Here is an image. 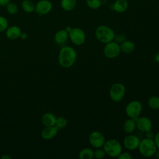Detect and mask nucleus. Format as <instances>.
I'll return each instance as SVG.
<instances>
[{
    "mask_svg": "<svg viewBox=\"0 0 159 159\" xmlns=\"http://www.w3.org/2000/svg\"><path fill=\"white\" fill-rule=\"evenodd\" d=\"M77 59V52L71 46L63 47L58 54V63L65 68H71L74 65Z\"/></svg>",
    "mask_w": 159,
    "mask_h": 159,
    "instance_id": "1",
    "label": "nucleus"
},
{
    "mask_svg": "<svg viewBox=\"0 0 159 159\" xmlns=\"http://www.w3.org/2000/svg\"><path fill=\"white\" fill-rule=\"evenodd\" d=\"M94 34L96 39L104 44L114 40L116 35L114 30L106 25H98L95 30Z\"/></svg>",
    "mask_w": 159,
    "mask_h": 159,
    "instance_id": "2",
    "label": "nucleus"
},
{
    "mask_svg": "<svg viewBox=\"0 0 159 159\" xmlns=\"http://www.w3.org/2000/svg\"><path fill=\"white\" fill-rule=\"evenodd\" d=\"M138 149L140 153L144 157L154 156L158 150L153 139H150L146 137L140 141Z\"/></svg>",
    "mask_w": 159,
    "mask_h": 159,
    "instance_id": "3",
    "label": "nucleus"
},
{
    "mask_svg": "<svg viewBox=\"0 0 159 159\" xmlns=\"http://www.w3.org/2000/svg\"><path fill=\"white\" fill-rule=\"evenodd\" d=\"M102 148L106 154L112 158H117L122 152V144L114 139H110L106 140Z\"/></svg>",
    "mask_w": 159,
    "mask_h": 159,
    "instance_id": "4",
    "label": "nucleus"
},
{
    "mask_svg": "<svg viewBox=\"0 0 159 159\" xmlns=\"http://www.w3.org/2000/svg\"><path fill=\"white\" fill-rule=\"evenodd\" d=\"M125 93V87L122 83H115L109 89V96L114 102L121 101Z\"/></svg>",
    "mask_w": 159,
    "mask_h": 159,
    "instance_id": "5",
    "label": "nucleus"
},
{
    "mask_svg": "<svg viewBox=\"0 0 159 159\" xmlns=\"http://www.w3.org/2000/svg\"><path fill=\"white\" fill-rule=\"evenodd\" d=\"M142 108V104L140 101L133 100L127 104L125 111L127 116L129 118L136 119L141 114Z\"/></svg>",
    "mask_w": 159,
    "mask_h": 159,
    "instance_id": "6",
    "label": "nucleus"
},
{
    "mask_svg": "<svg viewBox=\"0 0 159 159\" xmlns=\"http://www.w3.org/2000/svg\"><path fill=\"white\" fill-rule=\"evenodd\" d=\"M68 36L71 42L77 46L82 45L86 39L84 31L80 27H73L68 33Z\"/></svg>",
    "mask_w": 159,
    "mask_h": 159,
    "instance_id": "7",
    "label": "nucleus"
},
{
    "mask_svg": "<svg viewBox=\"0 0 159 159\" xmlns=\"http://www.w3.org/2000/svg\"><path fill=\"white\" fill-rule=\"evenodd\" d=\"M121 52L120 44L112 40L107 43H105V45L103 48L104 55L107 58H114L119 55Z\"/></svg>",
    "mask_w": 159,
    "mask_h": 159,
    "instance_id": "8",
    "label": "nucleus"
},
{
    "mask_svg": "<svg viewBox=\"0 0 159 159\" xmlns=\"http://www.w3.org/2000/svg\"><path fill=\"white\" fill-rule=\"evenodd\" d=\"M88 140L93 147L98 148H102L103 147L106 142V139L101 132L95 130L89 134Z\"/></svg>",
    "mask_w": 159,
    "mask_h": 159,
    "instance_id": "9",
    "label": "nucleus"
},
{
    "mask_svg": "<svg viewBox=\"0 0 159 159\" xmlns=\"http://www.w3.org/2000/svg\"><path fill=\"white\" fill-rule=\"evenodd\" d=\"M136 128L142 132H146L152 130V122L151 120L145 116L139 117L135 119Z\"/></svg>",
    "mask_w": 159,
    "mask_h": 159,
    "instance_id": "10",
    "label": "nucleus"
},
{
    "mask_svg": "<svg viewBox=\"0 0 159 159\" xmlns=\"http://www.w3.org/2000/svg\"><path fill=\"white\" fill-rule=\"evenodd\" d=\"M140 141V140L137 135L129 134L124 138L123 145L129 150H135L138 148Z\"/></svg>",
    "mask_w": 159,
    "mask_h": 159,
    "instance_id": "11",
    "label": "nucleus"
},
{
    "mask_svg": "<svg viewBox=\"0 0 159 159\" xmlns=\"http://www.w3.org/2000/svg\"><path fill=\"white\" fill-rule=\"evenodd\" d=\"M52 9V4L49 0H40L37 2L35 11L39 15H45Z\"/></svg>",
    "mask_w": 159,
    "mask_h": 159,
    "instance_id": "12",
    "label": "nucleus"
},
{
    "mask_svg": "<svg viewBox=\"0 0 159 159\" xmlns=\"http://www.w3.org/2000/svg\"><path fill=\"white\" fill-rule=\"evenodd\" d=\"M59 129L55 126H47L41 132L42 137L47 140H50L56 136Z\"/></svg>",
    "mask_w": 159,
    "mask_h": 159,
    "instance_id": "13",
    "label": "nucleus"
},
{
    "mask_svg": "<svg viewBox=\"0 0 159 159\" xmlns=\"http://www.w3.org/2000/svg\"><path fill=\"white\" fill-rule=\"evenodd\" d=\"M113 10L117 13L121 14L125 12L129 7L127 0H116L112 5Z\"/></svg>",
    "mask_w": 159,
    "mask_h": 159,
    "instance_id": "14",
    "label": "nucleus"
},
{
    "mask_svg": "<svg viewBox=\"0 0 159 159\" xmlns=\"http://www.w3.org/2000/svg\"><path fill=\"white\" fill-rule=\"evenodd\" d=\"M21 29L17 25H12L7 27L6 30V37L11 40H15L20 37L21 34Z\"/></svg>",
    "mask_w": 159,
    "mask_h": 159,
    "instance_id": "15",
    "label": "nucleus"
},
{
    "mask_svg": "<svg viewBox=\"0 0 159 159\" xmlns=\"http://www.w3.org/2000/svg\"><path fill=\"white\" fill-rule=\"evenodd\" d=\"M120 47L121 52L126 54H129L135 50V45L132 41L125 39L120 43Z\"/></svg>",
    "mask_w": 159,
    "mask_h": 159,
    "instance_id": "16",
    "label": "nucleus"
},
{
    "mask_svg": "<svg viewBox=\"0 0 159 159\" xmlns=\"http://www.w3.org/2000/svg\"><path fill=\"white\" fill-rule=\"evenodd\" d=\"M68 38V32H67L65 29H60L58 30L54 36L55 41L58 44L64 43L67 41Z\"/></svg>",
    "mask_w": 159,
    "mask_h": 159,
    "instance_id": "17",
    "label": "nucleus"
},
{
    "mask_svg": "<svg viewBox=\"0 0 159 159\" xmlns=\"http://www.w3.org/2000/svg\"><path fill=\"white\" fill-rule=\"evenodd\" d=\"M136 129L135 119L129 118L123 124V130L127 134H132Z\"/></svg>",
    "mask_w": 159,
    "mask_h": 159,
    "instance_id": "18",
    "label": "nucleus"
},
{
    "mask_svg": "<svg viewBox=\"0 0 159 159\" xmlns=\"http://www.w3.org/2000/svg\"><path fill=\"white\" fill-rule=\"evenodd\" d=\"M57 117L56 116L51 112L45 113L42 118V124L45 126H53L55 125Z\"/></svg>",
    "mask_w": 159,
    "mask_h": 159,
    "instance_id": "19",
    "label": "nucleus"
},
{
    "mask_svg": "<svg viewBox=\"0 0 159 159\" xmlns=\"http://www.w3.org/2000/svg\"><path fill=\"white\" fill-rule=\"evenodd\" d=\"M60 5L64 11H71L77 5V0H61Z\"/></svg>",
    "mask_w": 159,
    "mask_h": 159,
    "instance_id": "20",
    "label": "nucleus"
},
{
    "mask_svg": "<svg viewBox=\"0 0 159 159\" xmlns=\"http://www.w3.org/2000/svg\"><path fill=\"white\" fill-rule=\"evenodd\" d=\"M80 159H92L94 158V150L89 147L81 149L78 154Z\"/></svg>",
    "mask_w": 159,
    "mask_h": 159,
    "instance_id": "21",
    "label": "nucleus"
},
{
    "mask_svg": "<svg viewBox=\"0 0 159 159\" xmlns=\"http://www.w3.org/2000/svg\"><path fill=\"white\" fill-rule=\"evenodd\" d=\"M21 6L24 11L27 13H32L35 11V5L30 0H23Z\"/></svg>",
    "mask_w": 159,
    "mask_h": 159,
    "instance_id": "22",
    "label": "nucleus"
},
{
    "mask_svg": "<svg viewBox=\"0 0 159 159\" xmlns=\"http://www.w3.org/2000/svg\"><path fill=\"white\" fill-rule=\"evenodd\" d=\"M148 106L153 110L159 109V96H152L148 100Z\"/></svg>",
    "mask_w": 159,
    "mask_h": 159,
    "instance_id": "23",
    "label": "nucleus"
},
{
    "mask_svg": "<svg viewBox=\"0 0 159 159\" xmlns=\"http://www.w3.org/2000/svg\"><path fill=\"white\" fill-rule=\"evenodd\" d=\"M86 3L87 6L93 10L98 9L102 5V0H86Z\"/></svg>",
    "mask_w": 159,
    "mask_h": 159,
    "instance_id": "24",
    "label": "nucleus"
},
{
    "mask_svg": "<svg viewBox=\"0 0 159 159\" xmlns=\"http://www.w3.org/2000/svg\"><path fill=\"white\" fill-rule=\"evenodd\" d=\"M67 124H68V120H67V119L65 117H62V116L57 117L55 125L59 130L65 127L67 125Z\"/></svg>",
    "mask_w": 159,
    "mask_h": 159,
    "instance_id": "25",
    "label": "nucleus"
},
{
    "mask_svg": "<svg viewBox=\"0 0 159 159\" xmlns=\"http://www.w3.org/2000/svg\"><path fill=\"white\" fill-rule=\"evenodd\" d=\"M6 9L9 14H16L18 12V6L15 3L10 2L6 5Z\"/></svg>",
    "mask_w": 159,
    "mask_h": 159,
    "instance_id": "26",
    "label": "nucleus"
},
{
    "mask_svg": "<svg viewBox=\"0 0 159 159\" xmlns=\"http://www.w3.org/2000/svg\"><path fill=\"white\" fill-rule=\"evenodd\" d=\"M106 152L103 148H98L94 150V158L96 159H102L106 156Z\"/></svg>",
    "mask_w": 159,
    "mask_h": 159,
    "instance_id": "27",
    "label": "nucleus"
},
{
    "mask_svg": "<svg viewBox=\"0 0 159 159\" xmlns=\"http://www.w3.org/2000/svg\"><path fill=\"white\" fill-rule=\"evenodd\" d=\"M8 27L7 20L3 16H0V32L5 31Z\"/></svg>",
    "mask_w": 159,
    "mask_h": 159,
    "instance_id": "28",
    "label": "nucleus"
},
{
    "mask_svg": "<svg viewBox=\"0 0 159 159\" xmlns=\"http://www.w3.org/2000/svg\"><path fill=\"white\" fill-rule=\"evenodd\" d=\"M119 159H132V156L129 152H121L117 157Z\"/></svg>",
    "mask_w": 159,
    "mask_h": 159,
    "instance_id": "29",
    "label": "nucleus"
},
{
    "mask_svg": "<svg viewBox=\"0 0 159 159\" xmlns=\"http://www.w3.org/2000/svg\"><path fill=\"white\" fill-rule=\"evenodd\" d=\"M125 40V37L123 34H117V35H115L114 40H115L116 42H117L120 44Z\"/></svg>",
    "mask_w": 159,
    "mask_h": 159,
    "instance_id": "30",
    "label": "nucleus"
},
{
    "mask_svg": "<svg viewBox=\"0 0 159 159\" xmlns=\"http://www.w3.org/2000/svg\"><path fill=\"white\" fill-rule=\"evenodd\" d=\"M145 133V137L147 139H153L155 134H154L151 130L149 131H147Z\"/></svg>",
    "mask_w": 159,
    "mask_h": 159,
    "instance_id": "31",
    "label": "nucleus"
},
{
    "mask_svg": "<svg viewBox=\"0 0 159 159\" xmlns=\"http://www.w3.org/2000/svg\"><path fill=\"white\" fill-rule=\"evenodd\" d=\"M153 140L157 145V148L159 149V132H158L157 134H155Z\"/></svg>",
    "mask_w": 159,
    "mask_h": 159,
    "instance_id": "32",
    "label": "nucleus"
},
{
    "mask_svg": "<svg viewBox=\"0 0 159 159\" xmlns=\"http://www.w3.org/2000/svg\"><path fill=\"white\" fill-rule=\"evenodd\" d=\"M11 2V0H0V6H6Z\"/></svg>",
    "mask_w": 159,
    "mask_h": 159,
    "instance_id": "33",
    "label": "nucleus"
},
{
    "mask_svg": "<svg viewBox=\"0 0 159 159\" xmlns=\"http://www.w3.org/2000/svg\"><path fill=\"white\" fill-rule=\"evenodd\" d=\"M22 40H25L27 39V34L25 32H21L20 37H19Z\"/></svg>",
    "mask_w": 159,
    "mask_h": 159,
    "instance_id": "34",
    "label": "nucleus"
},
{
    "mask_svg": "<svg viewBox=\"0 0 159 159\" xmlns=\"http://www.w3.org/2000/svg\"><path fill=\"white\" fill-rule=\"evenodd\" d=\"M154 59H155V61L156 62H157V63H159V51L155 54Z\"/></svg>",
    "mask_w": 159,
    "mask_h": 159,
    "instance_id": "35",
    "label": "nucleus"
},
{
    "mask_svg": "<svg viewBox=\"0 0 159 159\" xmlns=\"http://www.w3.org/2000/svg\"><path fill=\"white\" fill-rule=\"evenodd\" d=\"M2 159H11V157L7 155H4L1 157Z\"/></svg>",
    "mask_w": 159,
    "mask_h": 159,
    "instance_id": "36",
    "label": "nucleus"
},
{
    "mask_svg": "<svg viewBox=\"0 0 159 159\" xmlns=\"http://www.w3.org/2000/svg\"><path fill=\"white\" fill-rule=\"evenodd\" d=\"M71 29H72V27H70V26H66V28L65 29V30H66V31L67 32H70V30H71Z\"/></svg>",
    "mask_w": 159,
    "mask_h": 159,
    "instance_id": "37",
    "label": "nucleus"
},
{
    "mask_svg": "<svg viewBox=\"0 0 159 159\" xmlns=\"http://www.w3.org/2000/svg\"><path fill=\"white\" fill-rule=\"evenodd\" d=\"M154 155L157 159H159V149H158V150H157V152Z\"/></svg>",
    "mask_w": 159,
    "mask_h": 159,
    "instance_id": "38",
    "label": "nucleus"
},
{
    "mask_svg": "<svg viewBox=\"0 0 159 159\" xmlns=\"http://www.w3.org/2000/svg\"><path fill=\"white\" fill-rule=\"evenodd\" d=\"M0 58H1V53H0Z\"/></svg>",
    "mask_w": 159,
    "mask_h": 159,
    "instance_id": "39",
    "label": "nucleus"
},
{
    "mask_svg": "<svg viewBox=\"0 0 159 159\" xmlns=\"http://www.w3.org/2000/svg\"></svg>",
    "mask_w": 159,
    "mask_h": 159,
    "instance_id": "40",
    "label": "nucleus"
}]
</instances>
